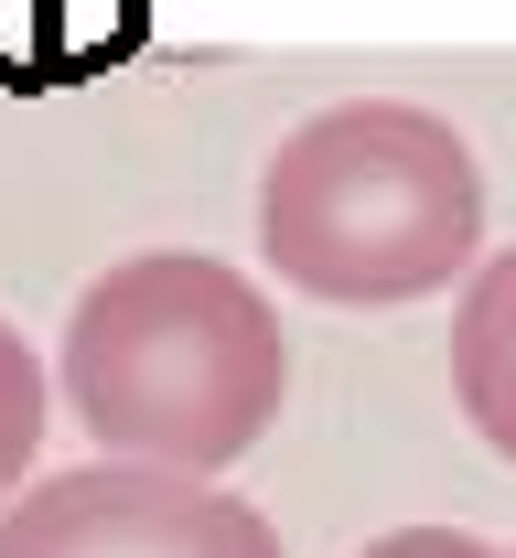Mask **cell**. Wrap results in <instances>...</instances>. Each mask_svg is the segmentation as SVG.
<instances>
[{
  "label": "cell",
  "mask_w": 516,
  "mask_h": 558,
  "mask_svg": "<svg viewBox=\"0 0 516 558\" xmlns=\"http://www.w3.org/2000/svg\"><path fill=\"white\" fill-rule=\"evenodd\" d=\"M484 172L442 108L345 97L312 108L259 172V258L334 312H398L473 269Z\"/></svg>",
  "instance_id": "7a4b0ae2"
},
{
  "label": "cell",
  "mask_w": 516,
  "mask_h": 558,
  "mask_svg": "<svg viewBox=\"0 0 516 558\" xmlns=\"http://www.w3.org/2000/svg\"><path fill=\"white\" fill-rule=\"evenodd\" d=\"M356 558H516V548H484V537H463V526H387V537H367Z\"/></svg>",
  "instance_id": "8992f818"
},
{
  "label": "cell",
  "mask_w": 516,
  "mask_h": 558,
  "mask_svg": "<svg viewBox=\"0 0 516 558\" xmlns=\"http://www.w3.org/2000/svg\"><path fill=\"white\" fill-rule=\"evenodd\" d=\"M33 451H44V354L0 323V494L33 473Z\"/></svg>",
  "instance_id": "5b68a950"
},
{
  "label": "cell",
  "mask_w": 516,
  "mask_h": 558,
  "mask_svg": "<svg viewBox=\"0 0 516 558\" xmlns=\"http://www.w3.org/2000/svg\"><path fill=\"white\" fill-rule=\"evenodd\" d=\"M55 376L108 462L205 484L269 440V418L291 398V344L248 269H226L205 247H141L75 290Z\"/></svg>",
  "instance_id": "6da1fadb"
},
{
  "label": "cell",
  "mask_w": 516,
  "mask_h": 558,
  "mask_svg": "<svg viewBox=\"0 0 516 558\" xmlns=\"http://www.w3.org/2000/svg\"><path fill=\"white\" fill-rule=\"evenodd\" d=\"M0 558H291V548L226 484L151 473V462H75L0 515Z\"/></svg>",
  "instance_id": "3957f363"
},
{
  "label": "cell",
  "mask_w": 516,
  "mask_h": 558,
  "mask_svg": "<svg viewBox=\"0 0 516 558\" xmlns=\"http://www.w3.org/2000/svg\"><path fill=\"white\" fill-rule=\"evenodd\" d=\"M452 398L484 429V451L516 462V247H495L452 301Z\"/></svg>",
  "instance_id": "277c9868"
}]
</instances>
